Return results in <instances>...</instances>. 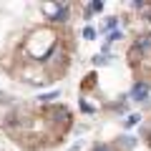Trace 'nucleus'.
Masks as SVG:
<instances>
[{
    "mask_svg": "<svg viewBox=\"0 0 151 151\" xmlns=\"http://www.w3.org/2000/svg\"><path fill=\"white\" fill-rule=\"evenodd\" d=\"M43 13L45 15H50V20H65L68 18V8L65 5H58V3H45L43 5Z\"/></svg>",
    "mask_w": 151,
    "mask_h": 151,
    "instance_id": "nucleus-1",
    "label": "nucleus"
},
{
    "mask_svg": "<svg viewBox=\"0 0 151 151\" xmlns=\"http://www.w3.org/2000/svg\"><path fill=\"white\" fill-rule=\"evenodd\" d=\"M131 98H134V101H146V98H149V86H146V83H136V86L131 88Z\"/></svg>",
    "mask_w": 151,
    "mask_h": 151,
    "instance_id": "nucleus-2",
    "label": "nucleus"
},
{
    "mask_svg": "<svg viewBox=\"0 0 151 151\" xmlns=\"http://www.w3.org/2000/svg\"><path fill=\"white\" fill-rule=\"evenodd\" d=\"M136 48H139V50H149L151 48V35H141L139 43H136Z\"/></svg>",
    "mask_w": 151,
    "mask_h": 151,
    "instance_id": "nucleus-3",
    "label": "nucleus"
},
{
    "mask_svg": "<svg viewBox=\"0 0 151 151\" xmlns=\"http://www.w3.org/2000/svg\"><path fill=\"white\" fill-rule=\"evenodd\" d=\"M83 38H86V40H93V38H96V30H93L91 25H88V28H83Z\"/></svg>",
    "mask_w": 151,
    "mask_h": 151,
    "instance_id": "nucleus-4",
    "label": "nucleus"
},
{
    "mask_svg": "<svg viewBox=\"0 0 151 151\" xmlns=\"http://www.w3.org/2000/svg\"><path fill=\"white\" fill-rule=\"evenodd\" d=\"M124 124H126V126H129V129H131V126H136V124H139V116H136V113H134V116H129V119H126Z\"/></svg>",
    "mask_w": 151,
    "mask_h": 151,
    "instance_id": "nucleus-5",
    "label": "nucleus"
},
{
    "mask_svg": "<svg viewBox=\"0 0 151 151\" xmlns=\"http://www.w3.org/2000/svg\"><path fill=\"white\" fill-rule=\"evenodd\" d=\"M103 10V3H91V8H88V13H98Z\"/></svg>",
    "mask_w": 151,
    "mask_h": 151,
    "instance_id": "nucleus-6",
    "label": "nucleus"
},
{
    "mask_svg": "<svg viewBox=\"0 0 151 151\" xmlns=\"http://www.w3.org/2000/svg\"><path fill=\"white\" fill-rule=\"evenodd\" d=\"M50 98H58V91H50V93H45V96H40V101H50Z\"/></svg>",
    "mask_w": 151,
    "mask_h": 151,
    "instance_id": "nucleus-7",
    "label": "nucleus"
},
{
    "mask_svg": "<svg viewBox=\"0 0 151 151\" xmlns=\"http://www.w3.org/2000/svg\"><path fill=\"white\" fill-rule=\"evenodd\" d=\"M93 63H96V65H103V63H108V58H106V55H96Z\"/></svg>",
    "mask_w": 151,
    "mask_h": 151,
    "instance_id": "nucleus-8",
    "label": "nucleus"
},
{
    "mask_svg": "<svg viewBox=\"0 0 151 151\" xmlns=\"http://www.w3.org/2000/svg\"><path fill=\"white\" fill-rule=\"evenodd\" d=\"M116 23H119V20H116V18H108V20H106V28H108V30H111V28L116 25Z\"/></svg>",
    "mask_w": 151,
    "mask_h": 151,
    "instance_id": "nucleus-9",
    "label": "nucleus"
},
{
    "mask_svg": "<svg viewBox=\"0 0 151 151\" xmlns=\"http://www.w3.org/2000/svg\"><path fill=\"white\" fill-rule=\"evenodd\" d=\"M93 151H111V149H108V146H96Z\"/></svg>",
    "mask_w": 151,
    "mask_h": 151,
    "instance_id": "nucleus-10",
    "label": "nucleus"
}]
</instances>
